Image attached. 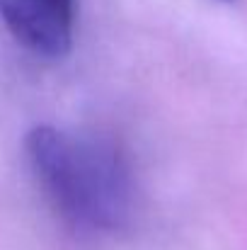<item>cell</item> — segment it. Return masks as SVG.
Masks as SVG:
<instances>
[{"instance_id":"obj_3","label":"cell","mask_w":247,"mask_h":250,"mask_svg":"<svg viewBox=\"0 0 247 250\" xmlns=\"http://www.w3.org/2000/svg\"><path fill=\"white\" fill-rule=\"evenodd\" d=\"M223 2H233V0H223Z\"/></svg>"},{"instance_id":"obj_1","label":"cell","mask_w":247,"mask_h":250,"mask_svg":"<svg viewBox=\"0 0 247 250\" xmlns=\"http://www.w3.org/2000/svg\"><path fill=\"white\" fill-rule=\"evenodd\" d=\"M24 156L51 207L78 231L116 233L136 211V175L126 151L109 136L34 126Z\"/></svg>"},{"instance_id":"obj_2","label":"cell","mask_w":247,"mask_h":250,"mask_svg":"<svg viewBox=\"0 0 247 250\" xmlns=\"http://www.w3.org/2000/svg\"><path fill=\"white\" fill-rule=\"evenodd\" d=\"M0 22L22 49L61 61L73 49L76 0H0Z\"/></svg>"}]
</instances>
